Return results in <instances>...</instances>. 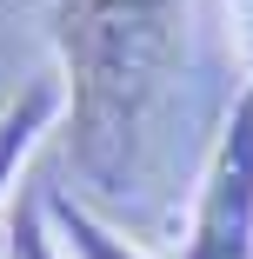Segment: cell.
I'll use <instances>...</instances> for the list:
<instances>
[{
  "label": "cell",
  "mask_w": 253,
  "mask_h": 259,
  "mask_svg": "<svg viewBox=\"0 0 253 259\" xmlns=\"http://www.w3.org/2000/svg\"><path fill=\"white\" fill-rule=\"evenodd\" d=\"M180 259H253V87H240L220 113L180 226Z\"/></svg>",
  "instance_id": "2"
},
{
  "label": "cell",
  "mask_w": 253,
  "mask_h": 259,
  "mask_svg": "<svg viewBox=\"0 0 253 259\" xmlns=\"http://www.w3.org/2000/svg\"><path fill=\"white\" fill-rule=\"evenodd\" d=\"M233 14V40H240V67H246V87H253V0H227Z\"/></svg>",
  "instance_id": "6"
},
{
  "label": "cell",
  "mask_w": 253,
  "mask_h": 259,
  "mask_svg": "<svg viewBox=\"0 0 253 259\" xmlns=\"http://www.w3.org/2000/svg\"><path fill=\"white\" fill-rule=\"evenodd\" d=\"M0 259H60L54 233H47V213H40V193H20L7 206V246Z\"/></svg>",
  "instance_id": "5"
},
{
  "label": "cell",
  "mask_w": 253,
  "mask_h": 259,
  "mask_svg": "<svg viewBox=\"0 0 253 259\" xmlns=\"http://www.w3.org/2000/svg\"><path fill=\"white\" fill-rule=\"evenodd\" d=\"M67 160L93 199H133L180 100L187 0H47Z\"/></svg>",
  "instance_id": "1"
},
{
  "label": "cell",
  "mask_w": 253,
  "mask_h": 259,
  "mask_svg": "<svg viewBox=\"0 0 253 259\" xmlns=\"http://www.w3.org/2000/svg\"><path fill=\"white\" fill-rule=\"evenodd\" d=\"M40 213H47V233H54L60 259H154L140 239H127L114 220H100V206H87L67 186H47L40 193Z\"/></svg>",
  "instance_id": "4"
},
{
  "label": "cell",
  "mask_w": 253,
  "mask_h": 259,
  "mask_svg": "<svg viewBox=\"0 0 253 259\" xmlns=\"http://www.w3.org/2000/svg\"><path fill=\"white\" fill-rule=\"evenodd\" d=\"M67 100H60V73H33L20 80L7 100H0V213L14 206V186H20V166L33 160V146L60 126Z\"/></svg>",
  "instance_id": "3"
}]
</instances>
